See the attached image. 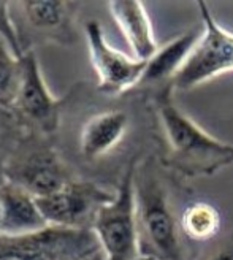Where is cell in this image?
Segmentation results:
<instances>
[{
  "label": "cell",
  "mask_w": 233,
  "mask_h": 260,
  "mask_svg": "<svg viewBox=\"0 0 233 260\" xmlns=\"http://www.w3.org/2000/svg\"><path fill=\"white\" fill-rule=\"evenodd\" d=\"M21 11L27 27L46 42L75 43L73 21L78 11V4L72 2H48V0H27L15 5Z\"/></svg>",
  "instance_id": "cell-11"
},
{
  "label": "cell",
  "mask_w": 233,
  "mask_h": 260,
  "mask_svg": "<svg viewBox=\"0 0 233 260\" xmlns=\"http://www.w3.org/2000/svg\"><path fill=\"white\" fill-rule=\"evenodd\" d=\"M203 34L184 67L173 80L175 90L189 92L214 78L233 72V32L219 24L208 4L198 2Z\"/></svg>",
  "instance_id": "cell-4"
},
{
  "label": "cell",
  "mask_w": 233,
  "mask_h": 260,
  "mask_svg": "<svg viewBox=\"0 0 233 260\" xmlns=\"http://www.w3.org/2000/svg\"><path fill=\"white\" fill-rule=\"evenodd\" d=\"M157 155L151 154L135 167L134 189L141 257L155 260H189V244L181 232L176 192L179 184Z\"/></svg>",
  "instance_id": "cell-2"
},
{
  "label": "cell",
  "mask_w": 233,
  "mask_h": 260,
  "mask_svg": "<svg viewBox=\"0 0 233 260\" xmlns=\"http://www.w3.org/2000/svg\"><path fill=\"white\" fill-rule=\"evenodd\" d=\"M114 192L100 187L92 181L72 179L63 187L43 199H37L38 206L49 227L63 230H80L92 225L100 208L111 202Z\"/></svg>",
  "instance_id": "cell-6"
},
{
  "label": "cell",
  "mask_w": 233,
  "mask_h": 260,
  "mask_svg": "<svg viewBox=\"0 0 233 260\" xmlns=\"http://www.w3.org/2000/svg\"><path fill=\"white\" fill-rule=\"evenodd\" d=\"M137 110L108 107L90 114L78 135V151L87 162H102L128 141L137 127Z\"/></svg>",
  "instance_id": "cell-8"
},
{
  "label": "cell",
  "mask_w": 233,
  "mask_h": 260,
  "mask_svg": "<svg viewBox=\"0 0 233 260\" xmlns=\"http://www.w3.org/2000/svg\"><path fill=\"white\" fill-rule=\"evenodd\" d=\"M13 110L42 135L54 134L60 125L62 100L49 90L32 49H25L21 56V81Z\"/></svg>",
  "instance_id": "cell-7"
},
{
  "label": "cell",
  "mask_w": 233,
  "mask_h": 260,
  "mask_svg": "<svg viewBox=\"0 0 233 260\" xmlns=\"http://www.w3.org/2000/svg\"><path fill=\"white\" fill-rule=\"evenodd\" d=\"M0 238H27L49 229L37 199L10 181L0 184Z\"/></svg>",
  "instance_id": "cell-10"
},
{
  "label": "cell",
  "mask_w": 233,
  "mask_h": 260,
  "mask_svg": "<svg viewBox=\"0 0 233 260\" xmlns=\"http://www.w3.org/2000/svg\"><path fill=\"white\" fill-rule=\"evenodd\" d=\"M108 10L134 57L138 60L151 59L159 49V45L146 7L141 2H110Z\"/></svg>",
  "instance_id": "cell-13"
},
{
  "label": "cell",
  "mask_w": 233,
  "mask_h": 260,
  "mask_svg": "<svg viewBox=\"0 0 233 260\" xmlns=\"http://www.w3.org/2000/svg\"><path fill=\"white\" fill-rule=\"evenodd\" d=\"M221 213L208 202H192L181 213V232L187 244H205L221 230Z\"/></svg>",
  "instance_id": "cell-14"
},
{
  "label": "cell",
  "mask_w": 233,
  "mask_h": 260,
  "mask_svg": "<svg viewBox=\"0 0 233 260\" xmlns=\"http://www.w3.org/2000/svg\"><path fill=\"white\" fill-rule=\"evenodd\" d=\"M0 222H2V208H0Z\"/></svg>",
  "instance_id": "cell-19"
},
{
  "label": "cell",
  "mask_w": 233,
  "mask_h": 260,
  "mask_svg": "<svg viewBox=\"0 0 233 260\" xmlns=\"http://www.w3.org/2000/svg\"><path fill=\"white\" fill-rule=\"evenodd\" d=\"M140 160L125 168L113 200L100 208L90 225L103 260L141 258L134 189L135 167Z\"/></svg>",
  "instance_id": "cell-3"
},
{
  "label": "cell",
  "mask_w": 233,
  "mask_h": 260,
  "mask_svg": "<svg viewBox=\"0 0 233 260\" xmlns=\"http://www.w3.org/2000/svg\"><path fill=\"white\" fill-rule=\"evenodd\" d=\"M84 34L100 92L108 97H121L128 90L138 89L146 70V60L130 57L111 46L97 19H89L84 24Z\"/></svg>",
  "instance_id": "cell-5"
},
{
  "label": "cell",
  "mask_w": 233,
  "mask_h": 260,
  "mask_svg": "<svg viewBox=\"0 0 233 260\" xmlns=\"http://www.w3.org/2000/svg\"><path fill=\"white\" fill-rule=\"evenodd\" d=\"M21 81V57L0 38V107L13 110Z\"/></svg>",
  "instance_id": "cell-16"
},
{
  "label": "cell",
  "mask_w": 233,
  "mask_h": 260,
  "mask_svg": "<svg viewBox=\"0 0 233 260\" xmlns=\"http://www.w3.org/2000/svg\"><path fill=\"white\" fill-rule=\"evenodd\" d=\"M138 260H155V258H149V257H141V258H138Z\"/></svg>",
  "instance_id": "cell-18"
},
{
  "label": "cell",
  "mask_w": 233,
  "mask_h": 260,
  "mask_svg": "<svg viewBox=\"0 0 233 260\" xmlns=\"http://www.w3.org/2000/svg\"><path fill=\"white\" fill-rule=\"evenodd\" d=\"M203 34V25L192 27L173 40L159 46L155 54L146 60V70L138 87L149 89L152 92L167 86H173L175 76L184 67L193 48Z\"/></svg>",
  "instance_id": "cell-12"
},
{
  "label": "cell",
  "mask_w": 233,
  "mask_h": 260,
  "mask_svg": "<svg viewBox=\"0 0 233 260\" xmlns=\"http://www.w3.org/2000/svg\"><path fill=\"white\" fill-rule=\"evenodd\" d=\"M200 260H233V235L219 243L213 251H210Z\"/></svg>",
  "instance_id": "cell-17"
},
{
  "label": "cell",
  "mask_w": 233,
  "mask_h": 260,
  "mask_svg": "<svg viewBox=\"0 0 233 260\" xmlns=\"http://www.w3.org/2000/svg\"><path fill=\"white\" fill-rule=\"evenodd\" d=\"M60 230L62 229L49 227L38 235L27 238H0V260H53L54 246L51 244L57 240ZM67 232L69 230L63 232L60 240L67 235Z\"/></svg>",
  "instance_id": "cell-15"
},
{
  "label": "cell",
  "mask_w": 233,
  "mask_h": 260,
  "mask_svg": "<svg viewBox=\"0 0 233 260\" xmlns=\"http://www.w3.org/2000/svg\"><path fill=\"white\" fill-rule=\"evenodd\" d=\"M7 176V181L27 190L35 199L48 197L72 181L57 152L45 145H29L13 155Z\"/></svg>",
  "instance_id": "cell-9"
},
{
  "label": "cell",
  "mask_w": 233,
  "mask_h": 260,
  "mask_svg": "<svg viewBox=\"0 0 233 260\" xmlns=\"http://www.w3.org/2000/svg\"><path fill=\"white\" fill-rule=\"evenodd\" d=\"M151 107L160 130L159 162L187 179L208 178L233 165V145L213 137L175 102V87L152 92Z\"/></svg>",
  "instance_id": "cell-1"
}]
</instances>
